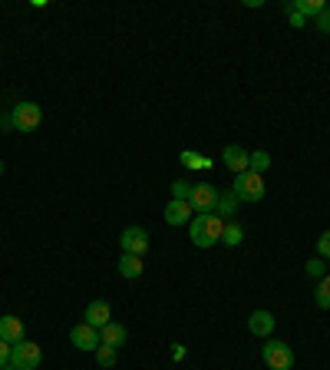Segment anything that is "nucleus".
I'll list each match as a JSON object with an SVG mask.
<instances>
[{"instance_id": "1", "label": "nucleus", "mask_w": 330, "mask_h": 370, "mask_svg": "<svg viewBox=\"0 0 330 370\" xmlns=\"http://www.w3.org/2000/svg\"><path fill=\"white\" fill-rule=\"evenodd\" d=\"M221 235H225V222L215 212H198L191 218V245L195 248H212L221 242Z\"/></svg>"}, {"instance_id": "2", "label": "nucleus", "mask_w": 330, "mask_h": 370, "mask_svg": "<svg viewBox=\"0 0 330 370\" xmlns=\"http://www.w3.org/2000/svg\"><path fill=\"white\" fill-rule=\"evenodd\" d=\"M231 192L238 195V202H261L265 199V192H267V185H265V179L258 176V172H242V176H235V185H231Z\"/></svg>"}, {"instance_id": "3", "label": "nucleus", "mask_w": 330, "mask_h": 370, "mask_svg": "<svg viewBox=\"0 0 330 370\" xmlns=\"http://www.w3.org/2000/svg\"><path fill=\"white\" fill-rule=\"evenodd\" d=\"M10 364L17 370H37L40 364H43V350H40L37 341H17V344L10 347Z\"/></svg>"}, {"instance_id": "4", "label": "nucleus", "mask_w": 330, "mask_h": 370, "mask_svg": "<svg viewBox=\"0 0 330 370\" xmlns=\"http://www.w3.org/2000/svg\"><path fill=\"white\" fill-rule=\"evenodd\" d=\"M261 357L271 370H291L294 367V350L291 344H284V341H274V337H267V344L261 347Z\"/></svg>"}, {"instance_id": "5", "label": "nucleus", "mask_w": 330, "mask_h": 370, "mask_svg": "<svg viewBox=\"0 0 330 370\" xmlns=\"http://www.w3.org/2000/svg\"><path fill=\"white\" fill-rule=\"evenodd\" d=\"M10 123L17 132H33L43 123V109H40L37 102H17L10 113Z\"/></svg>"}, {"instance_id": "6", "label": "nucleus", "mask_w": 330, "mask_h": 370, "mask_svg": "<svg viewBox=\"0 0 330 370\" xmlns=\"http://www.w3.org/2000/svg\"><path fill=\"white\" fill-rule=\"evenodd\" d=\"M119 245H123V255H146L149 252V231L139 229V225H132V229L123 231V238H119Z\"/></svg>"}, {"instance_id": "7", "label": "nucleus", "mask_w": 330, "mask_h": 370, "mask_svg": "<svg viewBox=\"0 0 330 370\" xmlns=\"http://www.w3.org/2000/svg\"><path fill=\"white\" fill-rule=\"evenodd\" d=\"M191 208L195 212H215L218 205V189L215 185H208V182H198V185H191Z\"/></svg>"}, {"instance_id": "8", "label": "nucleus", "mask_w": 330, "mask_h": 370, "mask_svg": "<svg viewBox=\"0 0 330 370\" xmlns=\"http://www.w3.org/2000/svg\"><path fill=\"white\" fill-rule=\"evenodd\" d=\"M70 341H73V347L77 350H96V347L102 344L100 341V327H93V324H77L73 331H70Z\"/></svg>"}, {"instance_id": "9", "label": "nucleus", "mask_w": 330, "mask_h": 370, "mask_svg": "<svg viewBox=\"0 0 330 370\" xmlns=\"http://www.w3.org/2000/svg\"><path fill=\"white\" fill-rule=\"evenodd\" d=\"M274 324H278V318H274L271 311H254L251 318H248V331H251L254 337H271V334H274Z\"/></svg>"}, {"instance_id": "10", "label": "nucleus", "mask_w": 330, "mask_h": 370, "mask_svg": "<svg viewBox=\"0 0 330 370\" xmlns=\"http://www.w3.org/2000/svg\"><path fill=\"white\" fill-rule=\"evenodd\" d=\"M248 155L242 146H225V153H221V162L235 172V176H242V172H248Z\"/></svg>"}, {"instance_id": "11", "label": "nucleus", "mask_w": 330, "mask_h": 370, "mask_svg": "<svg viewBox=\"0 0 330 370\" xmlns=\"http://www.w3.org/2000/svg\"><path fill=\"white\" fill-rule=\"evenodd\" d=\"M191 212H195V208H191V202H178V199H172V202L165 205V222L178 229V225L191 222Z\"/></svg>"}, {"instance_id": "12", "label": "nucleus", "mask_w": 330, "mask_h": 370, "mask_svg": "<svg viewBox=\"0 0 330 370\" xmlns=\"http://www.w3.org/2000/svg\"><path fill=\"white\" fill-rule=\"evenodd\" d=\"M0 341H7V344L24 341V321L13 318V314H3L0 318Z\"/></svg>"}, {"instance_id": "13", "label": "nucleus", "mask_w": 330, "mask_h": 370, "mask_svg": "<svg viewBox=\"0 0 330 370\" xmlns=\"http://www.w3.org/2000/svg\"><path fill=\"white\" fill-rule=\"evenodd\" d=\"M113 321V307L106 305V301H89L86 305V324L93 327H106Z\"/></svg>"}, {"instance_id": "14", "label": "nucleus", "mask_w": 330, "mask_h": 370, "mask_svg": "<svg viewBox=\"0 0 330 370\" xmlns=\"http://www.w3.org/2000/svg\"><path fill=\"white\" fill-rule=\"evenodd\" d=\"M126 337H129V334H126L123 324H113V321H109L106 327H100V341H102V344H109V347H116V350L126 344Z\"/></svg>"}, {"instance_id": "15", "label": "nucleus", "mask_w": 330, "mask_h": 370, "mask_svg": "<svg viewBox=\"0 0 330 370\" xmlns=\"http://www.w3.org/2000/svg\"><path fill=\"white\" fill-rule=\"evenodd\" d=\"M238 195H235V192H218V205H215V212H218V218H221V222H225V218H235V212H238Z\"/></svg>"}, {"instance_id": "16", "label": "nucleus", "mask_w": 330, "mask_h": 370, "mask_svg": "<svg viewBox=\"0 0 330 370\" xmlns=\"http://www.w3.org/2000/svg\"><path fill=\"white\" fill-rule=\"evenodd\" d=\"M119 275H123V278H139L142 275V258L139 255H123L119 258Z\"/></svg>"}, {"instance_id": "17", "label": "nucleus", "mask_w": 330, "mask_h": 370, "mask_svg": "<svg viewBox=\"0 0 330 370\" xmlns=\"http://www.w3.org/2000/svg\"><path fill=\"white\" fill-rule=\"evenodd\" d=\"M324 7H327V3H324V0H297V13H301V17H314V20H317L320 13H324Z\"/></svg>"}, {"instance_id": "18", "label": "nucleus", "mask_w": 330, "mask_h": 370, "mask_svg": "<svg viewBox=\"0 0 330 370\" xmlns=\"http://www.w3.org/2000/svg\"><path fill=\"white\" fill-rule=\"evenodd\" d=\"M93 354H96V364H100L102 370H113V367H116V347L100 344L96 350H93Z\"/></svg>"}, {"instance_id": "19", "label": "nucleus", "mask_w": 330, "mask_h": 370, "mask_svg": "<svg viewBox=\"0 0 330 370\" xmlns=\"http://www.w3.org/2000/svg\"><path fill=\"white\" fill-rule=\"evenodd\" d=\"M314 301H317V307H324V311L330 307V275L317 278V288H314Z\"/></svg>"}, {"instance_id": "20", "label": "nucleus", "mask_w": 330, "mask_h": 370, "mask_svg": "<svg viewBox=\"0 0 330 370\" xmlns=\"http://www.w3.org/2000/svg\"><path fill=\"white\" fill-rule=\"evenodd\" d=\"M242 238H244V229L238 225V222H228V225H225V235H221V242L228 245V248H238Z\"/></svg>"}, {"instance_id": "21", "label": "nucleus", "mask_w": 330, "mask_h": 370, "mask_svg": "<svg viewBox=\"0 0 330 370\" xmlns=\"http://www.w3.org/2000/svg\"><path fill=\"white\" fill-rule=\"evenodd\" d=\"M248 169H251V172H258V176H261V172H267V169H271V155H267L265 149L251 153V155H248Z\"/></svg>"}, {"instance_id": "22", "label": "nucleus", "mask_w": 330, "mask_h": 370, "mask_svg": "<svg viewBox=\"0 0 330 370\" xmlns=\"http://www.w3.org/2000/svg\"><path fill=\"white\" fill-rule=\"evenodd\" d=\"M172 199H178V202H189V199H191V182H185V179L172 182Z\"/></svg>"}, {"instance_id": "23", "label": "nucleus", "mask_w": 330, "mask_h": 370, "mask_svg": "<svg viewBox=\"0 0 330 370\" xmlns=\"http://www.w3.org/2000/svg\"><path fill=\"white\" fill-rule=\"evenodd\" d=\"M182 166L189 169H208V159L202 153H182Z\"/></svg>"}, {"instance_id": "24", "label": "nucleus", "mask_w": 330, "mask_h": 370, "mask_svg": "<svg viewBox=\"0 0 330 370\" xmlns=\"http://www.w3.org/2000/svg\"><path fill=\"white\" fill-rule=\"evenodd\" d=\"M307 275L311 278H324V258H311L307 261Z\"/></svg>"}, {"instance_id": "25", "label": "nucleus", "mask_w": 330, "mask_h": 370, "mask_svg": "<svg viewBox=\"0 0 330 370\" xmlns=\"http://www.w3.org/2000/svg\"><path fill=\"white\" fill-rule=\"evenodd\" d=\"M314 26H317L320 33H330V7H324V13L314 20Z\"/></svg>"}, {"instance_id": "26", "label": "nucleus", "mask_w": 330, "mask_h": 370, "mask_svg": "<svg viewBox=\"0 0 330 370\" xmlns=\"http://www.w3.org/2000/svg\"><path fill=\"white\" fill-rule=\"evenodd\" d=\"M317 255L320 258H330V231H324L317 238Z\"/></svg>"}, {"instance_id": "27", "label": "nucleus", "mask_w": 330, "mask_h": 370, "mask_svg": "<svg viewBox=\"0 0 330 370\" xmlns=\"http://www.w3.org/2000/svg\"><path fill=\"white\" fill-rule=\"evenodd\" d=\"M10 347H13V344L0 341V367H7V364H10Z\"/></svg>"}, {"instance_id": "28", "label": "nucleus", "mask_w": 330, "mask_h": 370, "mask_svg": "<svg viewBox=\"0 0 330 370\" xmlns=\"http://www.w3.org/2000/svg\"><path fill=\"white\" fill-rule=\"evenodd\" d=\"M288 17H291V26H297V30H301V26L307 24V20H304V17H301V13H297V10H291V13H288Z\"/></svg>"}, {"instance_id": "29", "label": "nucleus", "mask_w": 330, "mask_h": 370, "mask_svg": "<svg viewBox=\"0 0 330 370\" xmlns=\"http://www.w3.org/2000/svg\"><path fill=\"white\" fill-rule=\"evenodd\" d=\"M172 357H175V360H185V347L175 344V347H172Z\"/></svg>"}, {"instance_id": "30", "label": "nucleus", "mask_w": 330, "mask_h": 370, "mask_svg": "<svg viewBox=\"0 0 330 370\" xmlns=\"http://www.w3.org/2000/svg\"><path fill=\"white\" fill-rule=\"evenodd\" d=\"M0 370H17V367H13V364H7V367H0Z\"/></svg>"}, {"instance_id": "31", "label": "nucleus", "mask_w": 330, "mask_h": 370, "mask_svg": "<svg viewBox=\"0 0 330 370\" xmlns=\"http://www.w3.org/2000/svg\"><path fill=\"white\" fill-rule=\"evenodd\" d=\"M0 176H3V162H0Z\"/></svg>"}]
</instances>
